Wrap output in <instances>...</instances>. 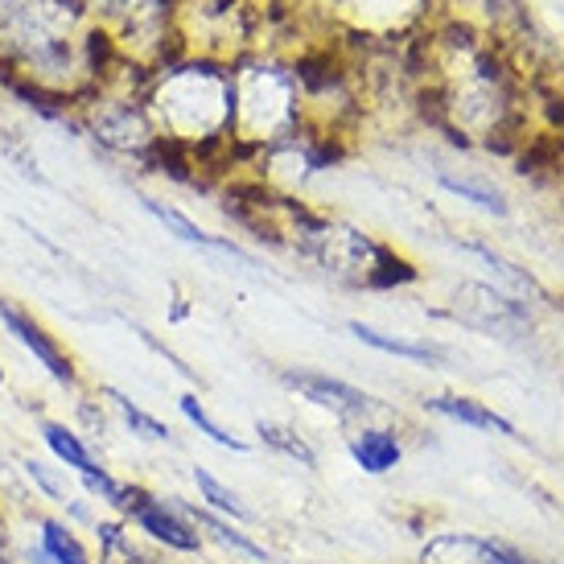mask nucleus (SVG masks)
Here are the masks:
<instances>
[{
  "label": "nucleus",
  "mask_w": 564,
  "mask_h": 564,
  "mask_svg": "<svg viewBox=\"0 0 564 564\" xmlns=\"http://www.w3.org/2000/svg\"><path fill=\"white\" fill-rule=\"evenodd\" d=\"M256 437H260V445L272 449V454L289 457V462H297V466H305V470H317V449L301 437L297 429L276 424V421H256Z\"/></svg>",
  "instance_id": "18"
},
{
  "label": "nucleus",
  "mask_w": 564,
  "mask_h": 564,
  "mask_svg": "<svg viewBox=\"0 0 564 564\" xmlns=\"http://www.w3.org/2000/svg\"><path fill=\"white\" fill-rule=\"evenodd\" d=\"M177 412H182V421L198 433V437H206L210 445H219V449H231V454H248V441L236 437L231 429H223L215 416H210V408L198 400V392H186L177 395Z\"/></svg>",
  "instance_id": "16"
},
{
  "label": "nucleus",
  "mask_w": 564,
  "mask_h": 564,
  "mask_svg": "<svg viewBox=\"0 0 564 564\" xmlns=\"http://www.w3.org/2000/svg\"><path fill=\"white\" fill-rule=\"evenodd\" d=\"M37 441H42V449H46L50 462H54V466H63L70 478H79V474L104 466L99 449H95L91 441L83 437L70 421H58V416H37Z\"/></svg>",
  "instance_id": "6"
},
{
  "label": "nucleus",
  "mask_w": 564,
  "mask_h": 564,
  "mask_svg": "<svg viewBox=\"0 0 564 564\" xmlns=\"http://www.w3.org/2000/svg\"><path fill=\"white\" fill-rule=\"evenodd\" d=\"M0 329L46 371L50 383H58V388L70 395L83 392V371H79V362H75V355L66 350L63 338L33 314V310H25V305L13 297H0Z\"/></svg>",
  "instance_id": "4"
},
{
  "label": "nucleus",
  "mask_w": 564,
  "mask_h": 564,
  "mask_svg": "<svg viewBox=\"0 0 564 564\" xmlns=\"http://www.w3.org/2000/svg\"><path fill=\"white\" fill-rule=\"evenodd\" d=\"M99 392V400L108 404V412H111V421L124 429L128 437H137V441H144V445H173V429L161 416H153L144 404H137L128 392H120V388H111V383H99L95 388Z\"/></svg>",
  "instance_id": "11"
},
{
  "label": "nucleus",
  "mask_w": 564,
  "mask_h": 564,
  "mask_svg": "<svg viewBox=\"0 0 564 564\" xmlns=\"http://www.w3.org/2000/svg\"><path fill=\"white\" fill-rule=\"evenodd\" d=\"M346 449L355 457V466L362 474H371V478L392 474L404 462V441H400L395 429H383V424H362L359 433L346 441Z\"/></svg>",
  "instance_id": "12"
},
{
  "label": "nucleus",
  "mask_w": 564,
  "mask_h": 564,
  "mask_svg": "<svg viewBox=\"0 0 564 564\" xmlns=\"http://www.w3.org/2000/svg\"><path fill=\"white\" fill-rule=\"evenodd\" d=\"M120 516L149 549L170 552V556H203V532L189 523L173 495H158L141 482H128V499L120 507Z\"/></svg>",
  "instance_id": "3"
},
{
  "label": "nucleus",
  "mask_w": 564,
  "mask_h": 564,
  "mask_svg": "<svg viewBox=\"0 0 564 564\" xmlns=\"http://www.w3.org/2000/svg\"><path fill=\"white\" fill-rule=\"evenodd\" d=\"M189 482L198 490V507H206V511H215V516H223V519H231V523H251V511L243 507L239 490H231L219 474H210L206 466H189Z\"/></svg>",
  "instance_id": "15"
},
{
  "label": "nucleus",
  "mask_w": 564,
  "mask_h": 564,
  "mask_svg": "<svg viewBox=\"0 0 564 564\" xmlns=\"http://www.w3.org/2000/svg\"><path fill=\"white\" fill-rule=\"evenodd\" d=\"M75 486H79V495H87L99 511H111V516H120V507H124V499H128V478H120L108 462L87 474H79Z\"/></svg>",
  "instance_id": "19"
},
{
  "label": "nucleus",
  "mask_w": 564,
  "mask_h": 564,
  "mask_svg": "<svg viewBox=\"0 0 564 564\" xmlns=\"http://www.w3.org/2000/svg\"><path fill=\"white\" fill-rule=\"evenodd\" d=\"M13 552H17V561H21V564H54L46 552H42V544H37L33 535H25V540H13Z\"/></svg>",
  "instance_id": "24"
},
{
  "label": "nucleus",
  "mask_w": 564,
  "mask_h": 564,
  "mask_svg": "<svg viewBox=\"0 0 564 564\" xmlns=\"http://www.w3.org/2000/svg\"><path fill=\"white\" fill-rule=\"evenodd\" d=\"M83 4L95 25L111 33L124 63H137L153 75L173 63V54L165 50V37H177L170 30L173 0H83Z\"/></svg>",
  "instance_id": "2"
},
{
  "label": "nucleus",
  "mask_w": 564,
  "mask_h": 564,
  "mask_svg": "<svg viewBox=\"0 0 564 564\" xmlns=\"http://www.w3.org/2000/svg\"><path fill=\"white\" fill-rule=\"evenodd\" d=\"M0 564H21L13 552V532H9V519L0 511Z\"/></svg>",
  "instance_id": "25"
},
{
  "label": "nucleus",
  "mask_w": 564,
  "mask_h": 564,
  "mask_svg": "<svg viewBox=\"0 0 564 564\" xmlns=\"http://www.w3.org/2000/svg\"><path fill=\"white\" fill-rule=\"evenodd\" d=\"M144 108L161 141L186 149L194 165L236 149V75L210 58L161 66L144 87Z\"/></svg>",
  "instance_id": "1"
},
{
  "label": "nucleus",
  "mask_w": 564,
  "mask_h": 564,
  "mask_svg": "<svg viewBox=\"0 0 564 564\" xmlns=\"http://www.w3.org/2000/svg\"><path fill=\"white\" fill-rule=\"evenodd\" d=\"M441 186L449 189V194H457V198H466V203L490 210V215H507V203H502L499 189L478 182V177H454V173H441Z\"/></svg>",
  "instance_id": "21"
},
{
  "label": "nucleus",
  "mask_w": 564,
  "mask_h": 564,
  "mask_svg": "<svg viewBox=\"0 0 564 564\" xmlns=\"http://www.w3.org/2000/svg\"><path fill=\"white\" fill-rule=\"evenodd\" d=\"M75 429H79L83 437L91 441H104L108 437V429H111V412H108V404H104V400H99V392L95 395H75Z\"/></svg>",
  "instance_id": "22"
},
{
  "label": "nucleus",
  "mask_w": 564,
  "mask_h": 564,
  "mask_svg": "<svg viewBox=\"0 0 564 564\" xmlns=\"http://www.w3.org/2000/svg\"><path fill=\"white\" fill-rule=\"evenodd\" d=\"M141 206H144V215H153V219L170 231V236H177L182 243H189V248H206V251H223V256H231V260H239V264H256L248 251L239 248L236 239H219V236H210V231H203L198 223L189 219V215H182L177 206H170V203H161V198H149L144 194L141 198Z\"/></svg>",
  "instance_id": "10"
},
{
  "label": "nucleus",
  "mask_w": 564,
  "mask_h": 564,
  "mask_svg": "<svg viewBox=\"0 0 564 564\" xmlns=\"http://www.w3.org/2000/svg\"><path fill=\"white\" fill-rule=\"evenodd\" d=\"M281 383L289 388V392H297L301 400H305V404L326 408L329 416H338V421H359V424H367L379 412V400H376V395H367L362 388L346 383V379L326 376V371H310V367H284V371H281Z\"/></svg>",
  "instance_id": "5"
},
{
  "label": "nucleus",
  "mask_w": 564,
  "mask_h": 564,
  "mask_svg": "<svg viewBox=\"0 0 564 564\" xmlns=\"http://www.w3.org/2000/svg\"><path fill=\"white\" fill-rule=\"evenodd\" d=\"M4 388H9V376H4V362H0V392H4Z\"/></svg>",
  "instance_id": "27"
},
{
  "label": "nucleus",
  "mask_w": 564,
  "mask_h": 564,
  "mask_svg": "<svg viewBox=\"0 0 564 564\" xmlns=\"http://www.w3.org/2000/svg\"><path fill=\"white\" fill-rule=\"evenodd\" d=\"M412 281H416V268L408 264L404 256H395L388 243H379L371 272H367V289H395V284H412Z\"/></svg>",
  "instance_id": "20"
},
{
  "label": "nucleus",
  "mask_w": 564,
  "mask_h": 564,
  "mask_svg": "<svg viewBox=\"0 0 564 564\" xmlns=\"http://www.w3.org/2000/svg\"><path fill=\"white\" fill-rule=\"evenodd\" d=\"M17 4H21V0H0V21H4V17H9V13H13V9H17Z\"/></svg>",
  "instance_id": "26"
},
{
  "label": "nucleus",
  "mask_w": 564,
  "mask_h": 564,
  "mask_svg": "<svg viewBox=\"0 0 564 564\" xmlns=\"http://www.w3.org/2000/svg\"><path fill=\"white\" fill-rule=\"evenodd\" d=\"M30 535L42 544V552L54 564H95L91 540L75 523H66L58 511H37V516H30Z\"/></svg>",
  "instance_id": "8"
},
{
  "label": "nucleus",
  "mask_w": 564,
  "mask_h": 564,
  "mask_svg": "<svg viewBox=\"0 0 564 564\" xmlns=\"http://www.w3.org/2000/svg\"><path fill=\"white\" fill-rule=\"evenodd\" d=\"M17 474H21V482H25V490H33L42 502H50L54 511H63L66 502L79 495V486H75V478L63 470V466H54L50 457H37V454H17Z\"/></svg>",
  "instance_id": "13"
},
{
  "label": "nucleus",
  "mask_w": 564,
  "mask_h": 564,
  "mask_svg": "<svg viewBox=\"0 0 564 564\" xmlns=\"http://www.w3.org/2000/svg\"><path fill=\"white\" fill-rule=\"evenodd\" d=\"M424 408H429V412H437V416H445V421L470 424V429H486V433H502V437H516V424L507 421V416H499L495 408L470 400V395H449V392L429 395Z\"/></svg>",
  "instance_id": "14"
},
{
  "label": "nucleus",
  "mask_w": 564,
  "mask_h": 564,
  "mask_svg": "<svg viewBox=\"0 0 564 564\" xmlns=\"http://www.w3.org/2000/svg\"><path fill=\"white\" fill-rule=\"evenodd\" d=\"M95 564H108V561H99V556H95Z\"/></svg>",
  "instance_id": "28"
},
{
  "label": "nucleus",
  "mask_w": 564,
  "mask_h": 564,
  "mask_svg": "<svg viewBox=\"0 0 564 564\" xmlns=\"http://www.w3.org/2000/svg\"><path fill=\"white\" fill-rule=\"evenodd\" d=\"M346 329L359 338L362 346H376L383 355H395V359H412V362H441V346L429 343H408V338H395V334H383V329L367 326V322H346Z\"/></svg>",
  "instance_id": "17"
},
{
  "label": "nucleus",
  "mask_w": 564,
  "mask_h": 564,
  "mask_svg": "<svg viewBox=\"0 0 564 564\" xmlns=\"http://www.w3.org/2000/svg\"><path fill=\"white\" fill-rule=\"evenodd\" d=\"M99 561H108V564H165V552L149 549V544L137 540V532H132L120 549L111 552V556H99Z\"/></svg>",
  "instance_id": "23"
},
{
  "label": "nucleus",
  "mask_w": 564,
  "mask_h": 564,
  "mask_svg": "<svg viewBox=\"0 0 564 564\" xmlns=\"http://www.w3.org/2000/svg\"><path fill=\"white\" fill-rule=\"evenodd\" d=\"M177 499V507L186 511V519L203 532V540H210V544H219V549H227L231 556H248V561H272V552L260 544V540H251L248 532H243V523H231V519L215 516V511H206V507H198V502L182 499V495H173Z\"/></svg>",
  "instance_id": "9"
},
{
  "label": "nucleus",
  "mask_w": 564,
  "mask_h": 564,
  "mask_svg": "<svg viewBox=\"0 0 564 564\" xmlns=\"http://www.w3.org/2000/svg\"><path fill=\"white\" fill-rule=\"evenodd\" d=\"M421 564H532V561H523L516 549L495 544V540L445 532V535H433V540L424 544Z\"/></svg>",
  "instance_id": "7"
}]
</instances>
